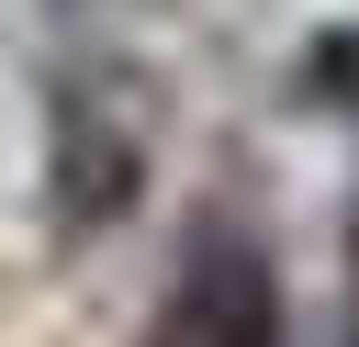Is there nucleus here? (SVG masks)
Here are the masks:
<instances>
[{
	"label": "nucleus",
	"instance_id": "1",
	"mask_svg": "<svg viewBox=\"0 0 359 347\" xmlns=\"http://www.w3.org/2000/svg\"><path fill=\"white\" fill-rule=\"evenodd\" d=\"M280 257L247 224H202L146 313V347H280Z\"/></svg>",
	"mask_w": 359,
	"mask_h": 347
},
{
	"label": "nucleus",
	"instance_id": "2",
	"mask_svg": "<svg viewBox=\"0 0 359 347\" xmlns=\"http://www.w3.org/2000/svg\"><path fill=\"white\" fill-rule=\"evenodd\" d=\"M314 101H337V112H359V34H337V45H314Z\"/></svg>",
	"mask_w": 359,
	"mask_h": 347
},
{
	"label": "nucleus",
	"instance_id": "3",
	"mask_svg": "<svg viewBox=\"0 0 359 347\" xmlns=\"http://www.w3.org/2000/svg\"><path fill=\"white\" fill-rule=\"evenodd\" d=\"M348 257H359V224H348Z\"/></svg>",
	"mask_w": 359,
	"mask_h": 347
}]
</instances>
